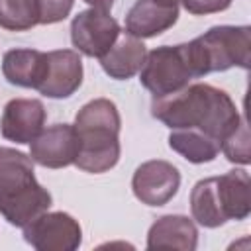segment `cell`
Instances as JSON below:
<instances>
[{
  "label": "cell",
  "mask_w": 251,
  "mask_h": 251,
  "mask_svg": "<svg viewBox=\"0 0 251 251\" xmlns=\"http://www.w3.org/2000/svg\"><path fill=\"white\" fill-rule=\"evenodd\" d=\"M178 2L192 16H208L227 10L233 0H178Z\"/></svg>",
  "instance_id": "cell-22"
},
{
  "label": "cell",
  "mask_w": 251,
  "mask_h": 251,
  "mask_svg": "<svg viewBox=\"0 0 251 251\" xmlns=\"http://www.w3.org/2000/svg\"><path fill=\"white\" fill-rule=\"evenodd\" d=\"M51 204L53 196L37 182L31 157L0 145V216L10 226L24 227Z\"/></svg>",
  "instance_id": "cell-3"
},
{
  "label": "cell",
  "mask_w": 251,
  "mask_h": 251,
  "mask_svg": "<svg viewBox=\"0 0 251 251\" xmlns=\"http://www.w3.org/2000/svg\"><path fill=\"white\" fill-rule=\"evenodd\" d=\"M47 71V53L37 49L16 47L4 53L2 57V75L4 78L22 88H35L41 84Z\"/></svg>",
  "instance_id": "cell-14"
},
{
  "label": "cell",
  "mask_w": 251,
  "mask_h": 251,
  "mask_svg": "<svg viewBox=\"0 0 251 251\" xmlns=\"http://www.w3.org/2000/svg\"><path fill=\"white\" fill-rule=\"evenodd\" d=\"M22 229L24 239L37 251H75L82 243V227L67 212L47 210Z\"/></svg>",
  "instance_id": "cell-6"
},
{
  "label": "cell",
  "mask_w": 251,
  "mask_h": 251,
  "mask_svg": "<svg viewBox=\"0 0 251 251\" xmlns=\"http://www.w3.org/2000/svg\"><path fill=\"white\" fill-rule=\"evenodd\" d=\"M222 153L226 155V159L229 163L235 165H249L251 163V153H249V129H247V122L245 116L241 120V124L237 126V129H233L222 143Z\"/></svg>",
  "instance_id": "cell-20"
},
{
  "label": "cell",
  "mask_w": 251,
  "mask_h": 251,
  "mask_svg": "<svg viewBox=\"0 0 251 251\" xmlns=\"http://www.w3.org/2000/svg\"><path fill=\"white\" fill-rule=\"evenodd\" d=\"M78 153V139L75 126L55 124L43 127L41 133L29 143V157L45 169H65L75 165Z\"/></svg>",
  "instance_id": "cell-9"
},
{
  "label": "cell",
  "mask_w": 251,
  "mask_h": 251,
  "mask_svg": "<svg viewBox=\"0 0 251 251\" xmlns=\"http://www.w3.org/2000/svg\"><path fill=\"white\" fill-rule=\"evenodd\" d=\"M216 188L220 196L222 210L226 220H247L251 214V180L245 169L227 171L222 176H216Z\"/></svg>",
  "instance_id": "cell-16"
},
{
  "label": "cell",
  "mask_w": 251,
  "mask_h": 251,
  "mask_svg": "<svg viewBox=\"0 0 251 251\" xmlns=\"http://www.w3.org/2000/svg\"><path fill=\"white\" fill-rule=\"evenodd\" d=\"M178 186V169L163 159H151L141 163L131 176L133 196L145 206H165L176 196Z\"/></svg>",
  "instance_id": "cell-8"
},
{
  "label": "cell",
  "mask_w": 251,
  "mask_h": 251,
  "mask_svg": "<svg viewBox=\"0 0 251 251\" xmlns=\"http://www.w3.org/2000/svg\"><path fill=\"white\" fill-rule=\"evenodd\" d=\"M151 116L169 129L202 131L220 145L243 120L231 96L206 82L186 84L173 94L153 98Z\"/></svg>",
  "instance_id": "cell-1"
},
{
  "label": "cell",
  "mask_w": 251,
  "mask_h": 251,
  "mask_svg": "<svg viewBox=\"0 0 251 251\" xmlns=\"http://www.w3.org/2000/svg\"><path fill=\"white\" fill-rule=\"evenodd\" d=\"M84 76V67L78 51L73 49H57L47 53V71L37 86V90L53 100H63L73 96Z\"/></svg>",
  "instance_id": "cell-10"
},
{
  "label": "cell",
  "mask_w": 251,
  "mask_h": 251,
  "mask_svg": "<svg viewBox=\"0 0 251 251\" xmlns=\"http://www.w3.org/2000/svg\"><path fill=\"white\" fill-rule=\"evenodd\" d=\"M73 126L78 139L75 165L80 171L100 175L118 165L122 153V118L118 106L110 98H94L86 102L76 112Z\"/></svg>",
  "instance_id": "cell-2"
},
{
  "label": "cell",
  "mask_w": 251,
  "mask_h": 251,
  "mask_svg": "<svg viewBox=\"0 0 251 251\" xmlns=\"http://www.w3.org/2000/svg\"><path fill=\"white\" fill-rule=\"evenodd\" d=\"M198 245V229L192 218L182 214H167L157 218L147 231V249H180L194 251Z\"/></svg>",
  "instance_id": "cell-13"
},
{
  "label": "cell",
  "mask_w": 251,
  "mask_h": 251,
  "mask_svg": "<svg viewBox=\"0 0 251 251\" xmlns=\"http://www.w3.org/2000/svg\"><path fill=\"white\" fill-rule=\"evenodd\" d=\"M47 112L37 98H14L4 106L0 118V133L4 139L27 145L43 129Z\"/></svg>",
  "instance_id": "cell-11"
},
{
  "label": "cell",
  "mask_w": 251,
  "mask_h": 251,
  "mask_svg": "<svg viewBox=\"0 0 251 251\" xmlns=\"http://www.w3.org/2000/svg\"><path fill=\"white\" fill-rule=\"evenodd\" d=\"M169 147L194 165L210 163L222 151V145L216 139L196 129H171Z\"/></svg>",
  "instance_id": "cell-18"
},
{
  "label": "cell",
  "mask_w": 251,
  "mask_h": 251,
  "mask_svg": "<svg viewBox=\"0 0 251 251\" xmlns=\"http://www.w3.org/2000/svg\"><path fill=\"white\" fill-rule=\"evenodd\" d=\"M190 212H192V220H196V224H200L202 227H220L224 226L226 214L222 210L220 204V196H218V188H216V176H208L198 180L192 190H190Z\"/></svg>",
  "instance_id": "cell-17"
},
{
  "label": "cell",
  "mask_w": 251,
  "mask_h": 251,
  "mask_svg": "<svg viewBox=\"0 0 251 251\" xmlns=\"http://www.w3.org/2000/svg\"><path fill=\"white\" fill-rule=\"evenodd\" d=\"M186 53L194 78L210 73H224L231 67L249 69L251 27L214 25L186 43Z\"/></svg>",
  "instance_id": "cell-4"
},
{
  "label": "cell",
  "mask_w": 251,
  "mask_h": 251,
  "mask_svg": "<svg viewBox=\"0 0 251 251\" xmlns=\"http://www.w3.org/2000/svg\"><path fill=\"white\" fill-rule=\"evenodd\" d=\"M41 25L39 0H0V27L8 31H27Z\"/></svg>",
  "instance_id": "cell-19"
},
{
  "label": "cell",
  "mask_w": 251,
  "mask_h": 251,
  "mask_svg": "<svg viewBox=\"0 0 251 251\" xmlns=\"http://www.w3.org/2000/svg\"><path fill=\"white\" fill-rule=\"evenodd\" d=\"M194 78L186 43L178 45H161L153 51H147L145 61L139 69V82L153 98L173 94Z\"/></svg>",
  "instance_id": "cell-5"
},
{
  "label": "cell",
  "mask_w": 251,
  "mask_h": 251,
  "mask_svg": "<svg viewBox=\"0 0 251 251\" xmlns=\"http://www.w3.org/2000/svg\"><path fill=\"white\" fill-rule=\"evenodd\" d=\"M145 55H147V47L143 45L141 39L127 33H120V37L108 49V53L100 57V67L110 78L127 80L139 73Z\"/></svg>",
  "instance_id": "cell-15"
},
{
  "label": "cell",
  "mask_w": 251,
  "mask_h": 251,
  "mask_svg": "<svg viewBox=\"0 0 251 251\" xmlns=\"http://www.w3.org/2000/svg\"><path fill=\"white\" fill-rule=\"evenodd\" d=\"M75 0H39L41 6V25H51L63 22L71 10Z\"/></svg>",
  "instance_id": "cell-21"
},
{
  "label": "cell",
  "mask_w": 251,
  "mask_h": 251,
  "mask_svg": "<svg viewBox=\"0 0 251 251\" xmlns=\"http://www.w3.org/2000/svg\"><path fill=\"white\" fill-rule=\"evenodd\" d=\"M178 0H135L126 14V33L149 39L171 29L178 20Z\"/></svg>",
  "instance_id": "cell-12"
},
{
  "label": "cell",
  "mask_w": 251,
  "mask_h": 251,
  "mask_svg": "<svg viewBox=\"0 0 251 251\" xmlns=\"http://www.w3.org/2000/svg\"><path fill=\"white\" fill-rule=\"evenodd\" d=\"M82 2H86V4H88L90 8H94V10H102V12H110L116 0H82Z\"/></svg>",
  "instance_id": "cell-23"
},
{
  "label": "cell",
  "mask_w": 251,
  "mask_h": 251,
  "mask_svg": "<svg viewBox=\"0 0 251 251\" xmlns=\"http://www.w3.org/2000/svg\"><path fill=\"white\" fill-rule=\"evenodd\" d=\"M122 29L110 12L102 10H82L71 22V43L84 57L100 59L116 43Z\"/></svg>",
  "instance_id": "cell-7"
}]
</instances>
